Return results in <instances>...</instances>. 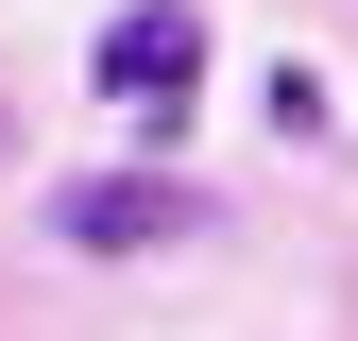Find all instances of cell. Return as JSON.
Masks as SVG:
<instances>
[{
    "mask_svg": "<svg viewBox=\"0 0 358 341\" xmlns=\"http://www.w3.org/2000/svg\"><path fill=\"white\" fill-rule=\"evenodd\" d=\"M85 68H103L137 119H188V85H205V17H188V0H120Z\"/></svg>",
    "mask_w": 358,
    "mask_h": 341,
    "instance_id": "6da1fadb",
    "label": "cell"
},
{
    "mask_svg": "<svg viewBox=\"0 0 358 341\" xmlns=\"http://www.w3.org/2000/svg\"><path fill=\"white\" fill-rule=\"evenodd\" d=\"M188 222H205V205L171 188V170H85V188L52 205V239H69V256H137V239H188Z\"/></svg>",
    "mask_w": 358,
    "mask_h": 341,
    "instance_id": "7a4b0ae2",
    "label": "cell"
}]
</instances>
